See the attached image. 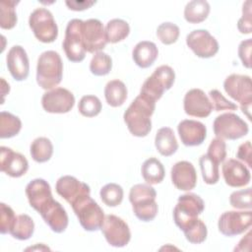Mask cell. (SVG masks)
<instances>
[{
    "label": "cell",
    "mask_w": 252,
    "mask_h": 252,
    "mask_svg": "<svg viewBox=\"0 0 252 252\" xmlns=\"http://www.w3.org/2000/svg\"><path fill=\"white\" fill-rule=\"evenodd\" d=\"M156 109V101L140 94L124 112L123 119L129 132L135 137H146L152 130L151 117Z\"/></svg>",
    "instance_id": "6da1fadb"
},
{
    "label": "cell",
    "mask_w": 252,
    "mask_h": 252,
    "mask_svg": "<svg viewBox=\"0 0 252 252\" xmlns=\"http://www.w3.org/2000/svg\"><path fill=\"white\" fill-rule=\"evenodd\" d=\"M63 77L62 59L54 50L42 52L36 64V83L43 90H52L57 87Z\"/></svg>",
    "instance_id": "7a4b0ae2"
},
{
    "label": "cell",
    "mask_w": 252,
    "mask_h": 252,
    "mask_svg": "<svg viewBox=\"0 0 252 252\" xmlns=\"http://www.w3.org/2000/svg\"><path fill=\"white\" fill-rule=\"evenodd\" d=\"M157 192L150 184H136L131 187L129 201L134 215L142 221L153 220L158 211L156 202Z\"/></svg>",
    "instance_id": "3957f363"
},
{
    "label": "cell",
    "mask_w": 252,
    "mask_h": 252,
    "mask_svg": "<svg viewBox=\"0 0 252 252\" xmlns=\"http://www.w3.org/2000/svg\"><path fill=\"white\" fill-rule=\"evenodd\" d=\"M204 209L205 203L199 195L183 194L179 196L173 209V220L179 229L184 231L198 220V216L203 213Z\"/></svg>",
    "instance_id": "277c9868"
},
{
    "label": "cell",
    "mask_w": 252,
    "mask_h": 252,
    "mask_svg": "<svg viewBox=\"0 0 252 252\" xmlns=\"http://www.w3.org/2000/svg\"><path fill=\"white\" fill-rule=\"evenodd\" d=\"M71 207L85 230L96 231L101 228L105 216L103 210L91 197V194L80 197Z\"/></svg>",
    "instance_id": "5b68a950"
},
{
    "label": "cell",
    "mask_w": 252,
    "mask_h": 252,
    "mask_svg": "<svg viewBox=\"0 0 252 252\" xmlns=\"http://www.w3.org/2000/svg\"><path fill=\"white\" fill-rule=\"evenodd\" d=\"M225 93L235 101L240 103L242 112L251 119L250 111L252 104V85L251 78L247 75L231 74L223 82Z\"/></svg>",
    "instance_id": "8992f818"
},
{
    "label": "cell",
    "mask_w": 252,
    "mask_h": 252,
    "mask_svg": "<svg viewBox=\"0 0 252 252\" xmlns=\"http://www.w3.org/2000/svg\"><path fill=\"white\" fill-rule=\"evenodd\" d=\"M29 26L35 38L43 43L53 42L58 36V27L53 15L45 8H36L32 12Z\"/></svg>",
    "instance_id": "52a82bcc"
},
{
    "label": "cell",
    "mask_w": 252,
    "mask_h": 252,
    "mask_svg": "<svg viewBox=\"0 0 252 252\" xmlns=\"http://www.w3.org/2000/svg\"><path fill=\"white\" fill-rule=\"evenodd\" d=\"M174 80V70L168 65H161L147 78L141 88L140 94L157 101L162 96L164 92L172 87Z\"/></svg>",
    "instance_id": "ba28073f"
},
{
    "label": "cell",
    "mask_w": 252,
    "mask_h": 252,
    "mask_svg": "<svg viewBox=\"0 0 252 252\" xmlns=\"http://www.w3.org/2000/svg\"><path fill=\"white\" fill-rule=\"evenodd\" d=\"M83 23L80 19H73L68 22L65 37L62 43L66 57L71 62H81L85 59L86 48L83 37Z\"/></svg>",
    "instance_id": "9c48e42d"
},
{
    "label": "cell",
    "mask_w": 252,
    "mask_h": 252,
    "mask_svg": "<svg viewBox=\"0 0 252 252\" xmlns=\"http://www.w3.org/2000/svg\"><path fill=\"white\" fill-rule=\"evenodd\" d=\"M213 130L217 138L222 140H237L248 134L249 127L237 114L227 112L215 118Z\"/></svg>",
    "instance_id": "30bf717a"
},
{
    "label": "cell",
    "mask_w": 252,
    "mask_h": 252,
    "mask_svg": "<svg viewBox=\"0 0 252 252\" xmlns=\"http://www.w3.org/2000/svg\"><path fill=\"white\" fill-rule=\"evenodd\" d=\"M252 223V212L226 211L220 215L218 220L219 231L224 236H235L248 230Z\"/></svg>",
    "instance_id": "8fae6325"
},
{
    "label": "cell",
    "mask_w": 252,
    "mask_h": 252,
    "mask_svg": "<svg viewBox=\"0 0 252 252\" xmlns=\"http://www.w3.org/2000/svg\"><path fill=\"white\" fill-rule=\"evenodd\" d=\"M100 229L107 243L113 247H124L131 239L127 222L115 215L105 216Z\"/></svg>",
    "instance_id": "7c38bea8"
},
{
    "label": "cell",
    "mask_w": 252,
    "mask_h": 252,
    "mask_svg": "<svg viewBox=\"0 0 252 252\" xmlns=\"http://www.w3.org/2000/svg\"><path fill=\"white\" fill-rule=\"evenodd\" d=\"M75 104L74 94L65 88H54L43 94L42 108L48 113H67Z\"/></svg>",
    "instance_id": "4fadbf2b"
},
{
    "label": "cell",
    "mask_w": 252,
    "mask_h": 252,
    "mask_svg": "<svg viewBox=\"0 0 252 252\" xmlns=\"http://www.w3.org/2000/svg\"><path fill=\"white\" fill-rule=\"evenodd\" d=\"M187 46L200 58H211L219 51L218 40L206 30H194L186 36Z\"/></svg>",
    "instance_id": "5bb4252c"
},
{
    "label": "cell",
    "mask_w": 252,
    "mask_h": 252,
    "mask_svg": "<svg viewBox=\"0 0 252 252\" xmlns=\"http://www.w3.org/2000/svg\"><path fill=\"white\" fill-rule=\"evenodd\" d=\"M83 37L87 52L101 51L106 43V36L102 23L97 19H89L83 23Z\"/></svg>",
    "instance_id": "9a60e30c"
},
{
    "label": "cell",
    "mask_w": 252,
    "mask_h": 252,
    "mask_svg": "<svg viewBox=\"0 0 252 252\" xmlns=\"http://www.w3.org/2000/svg\"><path fill=\"white\" fill-rule=\"evenodd\" d=\"M183 108L189 116L205 118L211 114L213 105L204 91L201 89H192L185 94Z\"/></svg>",
    "instance_id": "2e32d148"
},
{
    "label": "cell",
    "mask_w": 252,
    "mask_h": 252,
    "mask_svg": "<svg viewBox=\"0 0 252 252\" xmlns=\"http://www.w3.org/2000/svg\"><path fill=\"white\" fill-rule=\"evenodd\" d=\"M0 169L7 175L18 178L27 173L29 162L22 154L2 146L0 148Z\"/></svg>",
    "instance_id": "e0dca14e"
},
{
    "label": "cell",
    "mask_w": 252,
    "mask_h": 252,
    "mask_svg": "<svg viewBox=\"0 0 252 252\" xmlns=\"http://www.w3.org/2000/svg\"><path fill=\"white\" fill-rule=\"evenodd\" d=\"M55 190L57 194L70 205H72L80 197L91 194V188L88 184L71 175L61 176L56 181Z\"/></svg>",
    "instance_id": "ac0fdd59"
},
{
    "label": "cell",
    "mask_w": 252,
    "mask_h": 252,
    "mask_svg": "<svg viewBox=\"0 0 252 252\" xmlns=\"http://www.w3.org/2000/svg\"><path fill=\"white\" fill-rule=\"evenodd\" d=\"M44 222L56 233H61L66 230L68 226V215L63 206L55 201L50 200L38 212Z\"/></svg>",
    "instance_id": "d6986e66"
},
{
    "label": "cell",
    "mask_w": 252,
    "mask_h": 252,
    "mask_svg": "<svg viewBox=\"0 0 252 252\" xmlns=\"http://www.w3.org/2000/svg\"><path fill=\"white\" fill-rule=\"evenodd\" d=\"M221 172L225 184L230 187H244L250 183L251 175L249 168L237 159L229 158L224 161Z\"/></svg>",
    "instance_id": "ffe728a7"
},
{
    "label": "cell",
    "mask_w": 252,
    "mask_h": 252,
    "mask_svg": "<svg viewBox=\"0 0 252 252\" xmlns=\"http://www.w3.org/2000/svg\"><path fill=\"white\" fill-rule=\"evenodd\" d=\"M170 177L176 189L181 191H190L197 184V172L194 165L187 161L181 160L173 164L170 171Z\"/></svg>",
    "instance_id": "44dd1931"
},
{
    "label": "cell",
    "mask_w": 252,
    "mask_h": 252,
    "mask_svg": "<svg viewBox=\"0 0 252 252\" xmlns=\"http://www.w3.org/2000/svg\"><path fill=\"white\" fill-rule=\"evenodd\" d=\"M177 131L182 144L186 147L201 145L207 137L206 126L197 120L184 119L178 123Z\"/></svg>",
    "instance_id": "7402d4cb"
},
{
    "label": "cell",
    "mask_w": 252,
    "mask_h": 252,
    "mask_svg": "<svg viewBox=\"0 0 252 252\" xmlns=\"http://www.w3.org/2000/svg\"><path fill=\"white\" fill-rule=\"evenodd\" d=\"M7 67L11 76L16 81H24L28 78L30 73V62L29 57L21 45H14L8 51Z\"/></svg>",
    "instance_id": "603a6c76"
},
{
    "label": "cell",
    "mask_w": 252,
    "mask_h": 252,
    "mask_svg": "<svg viewBox=\"0 0 252 252\" xmlns=\"http://www.w3.org/2000/svg\"><path fill=\"white\" fill-rule=\"evenodd\" d=\"M26 196L32 208L37 213L50 200L53 199L49 183L42 178H35L26 186Z\"/></svg>",
    "instance_id": "cb8c5ba5"
},
{
    "label": "cell",
    "mask_w": 252,
    "mask_h": 252,
    "mask_svg": "<svg viewBox=\"0 0 252 252\" xmlns=\"http://www.w3.org/2000/svg\"><path fill=\"white\" fill-rule=\"evenodd\" d=\"M158 56V49L153 41L143 40L138 42L132 50V58L140 68H149Z\"/></svg>",
    "instance_id": "d4e9b609"
},
{
    "label": "cell",
    "mask_w": 252,
    "mask_h": 252,
    "mask_svg": "<svg viewBox=\"0 0 252 252\" xmlns=\"http://www.w3.org/2000/svg\"><path fill=\"white\" fill-rule=\"evenodd\" d=\"M155 146L157 151L163 157H170L175 154L178 149V143L173 130L169 127L158 129L155 137Z\"/></svg>",
    "instance_id": "484cf974"
},
{
    "label": "cell",
    "mask_w": 252,
    "mask_h": 252,
    "mask_svg": "<svg viewBox=\"0 0 252 252\" xmlns=\"http://www.w3.org/2000/svg\"><path fill=\"white\" fill-rule=\"evenodd\" d=\"M127 88L120 80H111L104 87V97L108 105L121 106L127 99Z\"/></svg>",
    "instance_id": "4316f807"
},
{
    "label": "cell",
    "mask_w": 252,
    "mask_h": 252,
    "mask_svg": "<svg viewBox=\"0 0 252 252\" xmlns=\"http://www.w3.org/2000/svg\"><path fill=\"white\" fill-rule=\"evenodd\" d=\"M141 173L144 180L150 184L160 183L165 175V170L162 163L156 158H150L146 159L141 167Z\"/></svg>",
    "instance_id": "83f0119b"
},
{
    "label": "cell",
    "mask_w": 252,
    "mask_h": 252,
    "mask_svg": "<svg viewBox=\"0 0 252 252\" xmlns=\"http://www.w3.org/2000/svg\"><path fill=\"white\" fill-rule=\"evenodd\" d=\"M211 7L206 0H192L184 8V19L190 24L204 22L210 13Z\"/></svg>",
    "instance_id": "f1b7e54d"
},
{
    "label": "cell",
    "mask_w": 252,
    "mask_h": 252,
    "mask_svg": "<svg viewBox=\"0 0 252 252\" xmlns=\"http://www.w3.org/2000/svg\"><path fill=\"white\" fill-rule=\"evenodd\" d=\"M30 154L32 158L38 163L48 161L53 155V145L48 138L38 137L32 142Z\"/></svg>",
    "instance_id": "f546056e"
},
{
    "label": "cell",
    "mask_w": 252,
    "mask_h": 252,
    "mask_svg": "<svg viewBox=\"0 0 252 252\" xmlns=\"http://www.w3.org/2000/svg\"><path fill=\"white\" fill-rule=\"evenodd\" d=\"M104 32L107 42L117 43L128 36L130 27L129 24L122 19H112L107 22Z\"/></svg>",
    "instance_id": "4dcf8cb0"
},
{
    "label": "cell",
    "mask_w": 252,
    "mask_h": 252,
    "mask_svg": "<svg viewBox=\"0 0 252 252\" xmlns=\"http://www.w3.org/2000/svg\"><path fill=\"white\" fill-rule=\"evenodd\" d=\"M22 129L20 118L10 112L1 111L0 113V138L9 139L19 134Z\"/></svg>",
    "instance_id": "1f68e13d"
},
{
    "label": "cell",
    "mask_w": 252,
    "mask_h": 252,
    "mask_svg": "<svg viewBox=\"0 0 252 252\" xmlns=\"http://www.w3.org/2000/svg\"><path fill=\"white\" fill-rule=\"evenodd\" d=\"M34 231V222L32 219L26 214L17 216V220L14 227L10 231V234L18 240H27L31 238Z\"/></svg>",
    "instance_id": "d6a6232c"
},
{
    "label": "cell",
    "mask_w": 252,
    "mask_h": 252,
    "mask_svg": "<svg viewBox=\"0 0 252 252\" xmlns=\"http://www.w3.org/2000/svg\"><path fill=\"white\" fill-rule=\"evenodd\" d=\"M199 164L204 182L209 185L216 184L220 179L219 163L209 156L203 155L199 158Z\"/></svg>",
    "instance_id": "836d02e7"
},
{
    "label": "cell",
    "mask_w": 252,
    "mask_h": 252,
    "mask_svg": "<svg viewBox=\"0 0 252 252\" xmlns=\"http://www.w3.org/2000/svg\"><path fill=\"white\" fill-rule=\"evenodd\" d=\"M123 188L116 183L105 184L99 191L101 201L108 207H116L123 200Z\"/></svg>",
    "instance_id": "e575fe53"
},
{
    "label": "cell",
    "mask_w": 252,
    "mask_h": 252,
    "mask_svg": "<svg viewBox=\"0 0 252 252\" xmlns=\"http://www.w3.org/2000/svg\"><path fill=\"white\" fill-rule=\"evenodd\" d=\"M19 1L0 2V27L3 30H11L17 24V13L15 7Z\"/></svg>",
    "instance_id": "d590c367"
},
{
    "label": "cell",
    "mask_w": 252,
    "mask_h": 252,
    "mask_svg": "<svg viewBox=\"0 0 252 252\" xmlns=\"http://www.w3.org/2000/svg\"><path fill=\"white\" fill-rule=\"evenodd\" d=\"M111 68L112 59L107 53L103 51L94 53L90 62V71L94 76H105L111 71Z\"/></svg>",
    "instance_id": "8d00e7d4"
},
{
    "label": "cell",
    "mask_w": 252,
    "mask_h": 252,
    "mask_svg": "<svg viewBox=\"0 0 252 252\" xmlns=\"http://www.w3.org/2000/svg\"><path fill=\"white\" fill-rule=\"evenodd\" d=\"M101 108L102 105L100 99L93 94L82 96L78 104L79 112L85 117H94L98 115L101 111Z\"/></svg>",
    "instance_id": "74e56055"
},
{
    "label": "cell",
    "mask_w": 252,
    "mask_h": 252,
    "mask_svg": "<svg viewBox=\"0 0 252 252\" xmlns=\"http://www.w3.org/2000/svg\"><path fill=\"white\" fill-rule=\"evenodd\" d=\"M180 34L179 27L171 22H164L157 29V36L161 43L170 45L177 41Z\"/></svg>",
    "instance_id": "f35d334b"
},
{
    "label": "cell",
    "mask_w": 252,
    "mask_h": 252,
    "mask_svg": "<svg viewBox=\"0 0 252 252\" xmlns=\"http://www.w3.org/2000/svg\"><path fill=\"white\" fill-rule=\"evenodd\" d=\"M187 241L193 244H200L204 242L208 235V229L202 220L198 219L191 226L183 231Z\"/></svg>",
    "instance_id": "ab89813d"
},
{
    "label": "cell",
    "mask_w": 252,
    "mask_h": 252,
    "mask_svg": "<svg viewBox=\"0 0 252 252\" xmlns=\"http://www.w3.org/2000/svg\"><path fill=\"white\" fill-rule=\"evenodd\" d=\"M17 216L11 207L5 203L0 204V232L2 234L10 233L15 225Z\"/></svg>",
    "instance_id": "60d3db41"
},
{
    "label": "cell",
    "mask_w": 252,
    "mask_h": 252,
    "mask_svg": "<svg viewBox=\"0 0 252 252\" xmlns=\"http://www.w3.org/2000/svg\"><path fill=\"white\" fill-rule=\"evenodd\" d=\"M229 203L234 209L251 210V188L232 192L229 196Z\"/></svg>",
    "instance_id": "b9f144b4"
},
{
    "label": "cell",
    "mask_w": 252,
    "mask_h": 252,
    "mask_svg": "<svg viewBox=\"0 0 252 252\" xmlns=\"http://www.w3.org/2000/svg\"><path fill=\"white\" fill-rule=\"evenodd\" d=\"M209 156L212 159L217 161L219 164L220 162H223L226 158V144L222 139L215 138L211 141L208 152L206 154Z\"/></svg>",
    "instance_id": "7bdbcfd3"
},
{
    "label": "cell",
    "mask_w": 252,
    "mask_h": 252,
    "mask_svg": "<svg viewBox=\"0 0 252 252\" xmlns=\"http://www.w3.org/2000/svg\"><path fill=\"white\" fill-rule=\"evenodd\" d=\"M209 96H210V100L212 102L213 105V109H215L216 111H221V110H236L237 109V105L226 99L223 94L218 91V90H211L209 92Z\"/></svg>",
    "instance_id": "ee69618b"
},
{
    "label": "cell",
    "mask_w": 252,
    "mask_h": 252,
    "mask_svg": "<svg viewBox=\"0 0 252 252\" xmlns=\"http://www.w3.org/2000/svg\"><path fill=\"white\" fill-rule=\"evenodd\" d=\"M237 29L241 33L249 34L252 32L251 25V1H246L243 3L242 7V17L237 22Z\"/></svg>",
    "instance_id": "f6af8a7d"
},
{
    "label": "cell",
    "mask_w": 252,
    "mask_h": 252,
    "mask_svg": "<svg viewBox=\"0 0 252 252\" xmlns=\"http://www.w3.org/2000/svg\"><path fill=\"white\" fill-rule=\"evenodd\" d=\"M251 48H252L251 38L242 40L238 46V56L242 62V65L247 69L251 68Z\"/></svg>",
    "instance_id": "bcb514c9"
},
{
    "label": "cell",
    "mask_w": 252,
    "mask_h": 252,
    "mask_svg": "<svg viewBox=\"0 0 252 252\" xmlns=\"http://www.w3.org/2000/svg\"><path fill=\"white\" fill-rule=\"evenodd\" d=\"M251 150H252V148H251L250 141H246L238 147V150H237V153H236V158L239 160L243 161L248 167L252 166Z\"/></svg>",
    "instance_id": "7dc6e473"
},
{
    "label": "cell",
    "mask_w": 252,
    "mask_h": 252,
    "mask_svg": "<svg viewBox=\"0 0 252 252\" xmlns=\"http://www.w3.org/2000/svg\"><path fill=\"white\" fill-rule=\"evenodd\" d=\"M65 4L70 10L83 11L95 4V1H66Z\"/></svg>",
    "instance_id": "c3c4849f"
},
{
    "label": "cell",
    "mask_w": 252,
    "mask_h": 252,
    "mask_svg": "<svg viewBox=\"0 0 252 252\" xmlns=\"http://www.w3.org/2000/svg\"><path fill=\"white\" fill-rule=\"evenodd\" d=\"M250 244H251V231L249 230L247 234L239 241L238 245L234 248V251H243L244 245H247L250 248Z\"/></svg>",
    "instance_id": "681fc988"
}]
</instances>
